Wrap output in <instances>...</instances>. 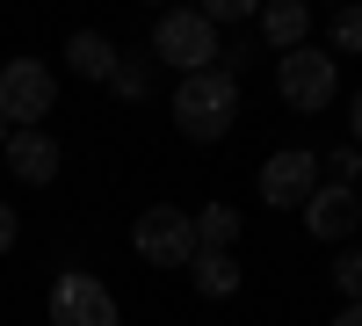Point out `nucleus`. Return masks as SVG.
<instances>
[{
  "label": "nucleus",
  "mask_w": 362,
  "mask_h": 326,
  "mask_svg": "<svg viewBox=\"0 0 362 326\" xmlns=\"http://www.w3.org/2000/svg\"><path fill=\"white\" fill-rule=\"evenodd\" d=\"M232 116H239V80L225 66H210V73H189L174 87V124L181 138H196V145H218L232 131Z\"/></svg>",
  "instance_id": "f257e3e1"
},
{
  "label": "nucleus",
  "mask_w": 362,
  "mask_h": 326,
  "mask_svg": "<svg viewBox=\"0 0 362 326\" xmlns=\"http://www.w3.org/2000/svg\"><path fill=\"white\" fill-rule=\"evenodd\" d=\"M334 87H341V58H334V51L297 44V51H283V58H276V95H283L297 116L334 109Z\"/></svg>",
  "instance_id": "f03ea898"
},
{
  "label": "nucleus",
  "mask_w": 362,
  "mask_h": 326,
  "mask_svg": "<svg viewBox=\"0 0 362 326\" xmlns=\"http://www.w3.org/2000/svg\"><path fill=\"white\" fill-rule=\"evenodd\" d=\"M51 102H58V80L44 58H8L0 66V124L8 131H44Z\"/></svg>",
  "instance_id": "7ed1b4c3"
},
{
  "label": "nucleus",
  "mask_w": 362,
  "mask_h": 326,
  "mask_svg": "<svg viewBox=\"0 0 362 326\" xmlns=\"http://www.w3.org/2000/svg\"><path fill=\"white\" fill-rule=\"evenodd\" d=\"M153 58L174 66L181 80H189V73H210V66H218V29L203 22V8H174V15L153 22Z\"/></svg>",
  "instance_id": "20e7f679"
},
{
  "label": "nucleus",
  "mask_w": 362,
  "mask_h": 326,
  "mask_svg": "<svg viewBox=\"0 0 362 326\" xmlns=\"http://www.w3.org/2000/svg\"><path fill=\"white\" fill-rule=\"evenodd\" d=\"M131 247H138V261H153V269H189L196 261V218L174 211V203H153V211L131 225Z\"/></svg>",
  "instance_id": "39448f33"
},
{
  "label": "nucleus",
  "mask_w": 362,
  "mask_h": 326,
  "mask_svg": "<svg viewBox=\"0 0 362 326\" xmlns=\"http://www.w3.org/2000/svg\"><path fill=\"white\" fill-rule=\"evenodd\" d=\"M51 326H124V312H116V298H109L102 276L66 269L51 283Z\"/></svg>",
  "instance_id": "423d86ee"
},
{
  "label": "nucleus",
  "mask_w": 362,
  "mask_h": 326,
  "mask_svg": "<svg viewBox=\"0 0 362 326\" xmlns=\"http://www.w3.org/2000/svg\"><path fill=\"white\" fill-rule=\"evenodd\" d=\"M319 189V153H305V145H290V153H276L261 167V196H268V211H305Z\"/></svg>",
  "instance_id": "0eeeda50"
},
{
  "label": "nucleus",
  "mask_w": 362,
  "mask_h": 326,
  "mask_svg": "<svg viewBox=\"0 0 362 326\" xmlns=\"http://www.w3.org/2000/svg\"><path fill=\"white\" fill-rule=\"evenodd\" d=\"M8 174H15V182H29V189H44L51 174H58L51 131H15V138H8Z\"/></svg>",
  "instance_id": "6e6552de"
},
{
  "label": "nucleus",
  "mask_w": 362,
  "mask_h": 326,
  "mask_svg": "<svg viewBox=\"0 0 362 326\" xmlns=\"http://www.w3.org/2000/svg\"><path fill=\"white\" fill-rule=\"evenodd\" d=\"M355 189H312V203H305V232H319V240H348V232H355Z\"/></svg>",
  "instance_id": "1a4fd4ad"
},
{
  "label": "nucleus",
  "mask_w": 362,
  "mask_h": 326,
  "mask_svg": "<svg viewBox=\"0 0 362 326\" xmlns=\"http://www.w3.org/2000/svg\"><path fill=\"white\" fill-rule=\"evenodd\" d=\"M116 58H124V51H116L102 29H73V44H66V66L80 80H116Z\"/></svg>",
  "instance_id": "9d476101"
},
{
  "label": "nucleus",
  "mask_w": 362,
  "mask_h": 326,
  "mask_svg": "<svg viewBox=\"0 0 362 326\" xmlns=\"http://www.w3.org/2000/svg\"><path fill=\"white\" fill-rule=\"evenodd\" d=\"M261 37L276 44V58L297 51V44L312 37V8H305V0H276V8H261Z\"/></svg>",
  "instance_id": "9b49d317"
},
{
  "label": "nucleus",
  "mask_w": 362,
  "mask_h": 326,
  "mask_svg": "<svg viewBox=\"0 0 362 326\" xmlns=\"http://www.w3.org/2000/svg\"><path fill=\"white\" fill-rule=\"evenodd\" d=\"M189 276H196L203 298H232V290H239V261H232V254H218V247H196Z\"/></svg>",
  "instance_id": "f8f14e48"
},
{
  "label": "nucleus",
  "mask_w": 362,
  "mask_h": 326,
  "mask_svg": "<svg viewBox=\"0 0 362 326\" xmlns=\"http://www.w3.org/2000/svg\"><path fill=\"white\" fill-rule=\"evenodd\" d=\"M232 240H239V211H232V203H210V211L196 218V247H218L225 254Z\"/></svg>",
  "instance_id": "ddd939ff"
},
{
  "label": "nucleus",
  "mask_w": 362,
  "mask_h": 326,
  "mask_svg": "<svg viewBox=\"0 0 362 326\" xmlns=\"http://www.w3.org/2000/svg\"><path fill=\"white\" fill-rule=\"evenodd\" d=\"M334 290H348V305H362V247H348L334 261Z\"/></svg>",
  "instance_id": "4468645a"
},
{
  "label": "nucleus",
  "mask_w": 362,
  "mask_h": 326,
  "mask_svg": "<svg viewBox=\"0 0 362 326\" xmlns=\"http://www.w3.org/2000/svg\"><path fill=\"white\" fill-rule=\"evenodd\" d=\"M334 51L362 58V8H341V15H334Z\"/></svg>",
  "instance_id": "2eb2a0df"
},
{
  "label": "nucleus",
  "mask_w": 362,
  "mask_h": 326,
  "mask_svg": "<svg viewBox=\"0 0 362 326\" xmlns=\"http://www.w3.org/2000/svg\"><path fill=\"white\" fill-rule=\"evenodd\" d=\"M153 87V66L145 58H116V95H145Z\"/></svg>",
  "instance_id": "dca6fc26"
},
{
  "label": "nucleus",
  "mask_w": 362,
  "mask_h": 326,
  "mask_svg": "<svg viewBox=\"0 0 362 326\" xmlns=\"http://www.w3.org/2000/svg\"><path fill=\"white\" fill-rule=\"evenodd\" d=\"M247 15H254V0H210V8H203L210 29H218V22H247Z\"/></svg>",
  "instance_id": "f3484780"
},
{
  "label": "nucleus",
  "mask_w": 362,
  "mask_h": 326,
  "mask_svg": "<svg viewBox=\"0 0 362 326\" xmlns=\"http://www.w3.org/2000/svg\"><path fill=\"white\" fill-rule=\"evenodd\" d=\"M15 232H22V225H15V211H8V203H0V254L15 247Z\"/></svg>",
  "instance_id": "a211bd4d"
},
{
  "label": "nucleus",
  "mask_w": 362,
  "mask_h": 326,
  "mask_svg": "<svg viewBox=\"0 0 362 326\" xmlns=\"http://www.w3.org/2000/svg\"><path fill=\"white\" fill-rule=\"evenodd\" d=\"M334 326H362V305H341V312H334Z\"/></svg>",
  "instance_id": "6ab92c4d"
},
{
  "label": "nucleus",
  "mask_w": 362,
  "mask_h": 326,
  "mask_svg": "<svg viewBox=\"0 0 362 326\" xmlns=\"http://www.w3.org/2000/svg\"><path fill=\"white\" fill-rule=\"evenodd\" d=\"M348 109H355V116H348V124H355V145H362V95H355V102H348Z\"/></svg>",
  "instance_id": "aec40b11"
},
{
  "label": "nucleus",
  "mask_w": 362,
  "mask_h": 326,
  "mask_svg": "<svg viewBox=\"0 0 362 326\" xmlns=\"http://www.w3.org/2000/svg\"><path fill=\"white\" fill-rule=\"evenodd\" d=\"M8 138H15V131H8V124H0V153H8Z\"/></svg>",
  "instance_id": "412c9836"
},
{
  "label": "nucleus",
  "mask_w": 362,
  "mask_h": 326,
  "mask_svg": "<svg viewBox=\"0 0 362 326\" xmlns=\"http://www.w3.org/2000/svg\"><path fill=\"white\" fill-rule=\"evenodd\" d=\"M355 211H362V174H355Z\"/></svg>",
  "instance_id": "4be33fe9"
}]
</instances>
